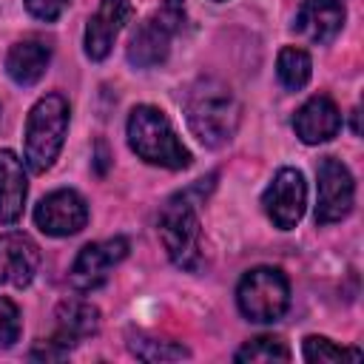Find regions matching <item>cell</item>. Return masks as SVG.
<instances>
[{"mask_svg":"<svg viewBox=\"0 0 364 364\" xmlns=\"http://www.w3.org/2000/svg\"><path fill=\"white\" fill-rule=\"evenodd\" d=\"M216 173H210L208 179L193 182L191 188L173 193L162 210H159V239L168 250V259L182 267V270H196L202 264V230H199V205L205 202V196L213 191Z\"/></svg>","mask_w":364,"mask_h":364,"instance_id":"cell-1","label":"cell"},{"mask_svg":"<svg viewBox=\"0 0 364 364\" xmlns=\"http://www.w3.org/2000/svg\"><path fill=\"white\" fill-rule=\"evenodd\" d=\"M185 119L193 136L208 145L219 148L233 139L239 119H242V105L236 94L216 77H202L185 91Z\"/></svg>","mask_w":364,"mask_h":364,"instance_id":"cell-2","label":"cell"},{"mask_svg":"<svg viewBox=\"0 0 364 364\" xmlns=\"http://www.w3.org/2000/svg\"><path fill=\"white\" fill-rule=\"evenodd\" d=\"M128 145L131 151L159 168L182 171L191 165V151L179 142L168 117L154 105H136L128 117Z\"/></svg>","mask_w":364,"mask_h":364,"instance_id":"cell-3","label":"cell"},{"mask_svg":"<svg viewBox=\"0 0 364 364\" xmlns=\"http://www.w3.org/2000/svg\"><path fill=\"white\" fill-rule=\"evenodd\" d=\"M68 131V102L60 94H46L34 102L26 119V165L43 173L54 165Z\"/></svg>","mask_w":364,"mask_h":364,"instance_id":"cell-4","label":"cell"},{"mask_svg":"<svg viewBox=\"0 0 364 364\" xmlns=\"http://www.w3.org/2000/svg\"><path fill=\"white\" fill-rule=\"evenodd\" d=\"M185 26V0H162L159 9L139 23L128 43V63L134 68H154L168 60L171 40Z\"/></svg>","mask_w":364,"mask_h":364,"instance_id":"cell-5","label":"cell"},{"mask_svg":"<svg viewBox=\"0 0 364 364\" xmlns=\"http://www.w3.org/2000/svg\"><path fill=\"white\" fill-rule=\"evenodd\" d=\"M236 304L247 321H279L290 304L287 276L276 267H253L236 287Z\"/></svg>","mask_w":364,"mask_h":364,"instance_id":"cell-6","label":"cell"},{"mask_svg":"<svg viewBox=\"0 0 364 364\" xmlns=\"http://www.w3.org/2000/svg\"><path fill=\"white\" fill-rule=\"evenodd\" d=\"M316 179H318V202H316V222L318 225H330V222H341L350 210H353V199H355V182L353 173L347 171V165L336 156H321L318 168H316Z\"/></svg>","mask_w":364,"mask_h":364,"instance_id":"cell-7","label":"cell"},{"mask_svg":"<svg viewBox=\"0 0 364 364\" xmlns=\"http://www.w3.org/2000/svg\"><path fill=\"white\" fill-rule=\"evenodd\" d=\"M262 205H264V213L270 216V222L279 230L296 228L299 219L304 216V205H307V185H304L301 171L282 168L273 176V182L264 188Z\"/></svg>","mask_w":364,"mask_h":364,"instance_id":"cell-8","label":"cell"},{"mask_svg":"<svg viewBox=\"0 0 364 364\" xmlns=\"http://www.w3.org/2000/svg\"><path fill=\"white\" fill-rule=\"evenodd\" d=\"M125 256H128V239H122V236L85 245L77 253L74 264H71V273H68L71 287L74 290H82V293L97 290L108 279L111 267H117Z\"/></svg>","mask_w":364,"mask_h":364,"instance_id":"cell-9","label":"cell"},{"mask_svg":"<svg viewBox=\"0 0 364 364\" xmlns=\"http://www.w3.org/2000/svg\"><path fill=\"white\" fill-rule=\"evenodd\" d=\"M34 222L48 236H74L88 222V205L77 191H54L34 208Z\"/></svg>","mask_w":364,"mask_h":364,"instance_id":"cell-10","label":"cell"},{"mask_svg":"<svg viewBox=\"0 0 364 364\" xmlns=\"http://www.w3.org/2000/svg\"><path fill=\"white\" fill-rule=\"evenodd\" d=\"M134 17L131 0H100V9L91 14L85 26V54L91 60H105L117 34Z\"/></svg>","mask_w":364,"mask_h":364,"instance_id":"cell-11","label":"cell"},{"mask_svg":"<svg viewBox=\"0 0 364 364\" xmlns=\"http://www.w3.org/2000/svg\"><path fill=\"white\" fill-rule=\"evenodd\" d=\"M40 267V247L26 233H0V284L26 287Z\"/></svg>","mask_w":364,"mask_h":364,"instance_id":"cell-12","label":"cell"},{"mask_svg":"<svg viewBox=\"0 0 364 364\" xmlns=\"http://www.w3.org/2000/svg\"><path fill=\"white\" fill-rule=\"evenodd\" d=\"M293 128H296V136L307 145H318V142H327L338 134L341 128V114L336 108V102L327 97V94H316L310 97L293 117Z\"/></svg>","mask_w":364,"mask_h":364,"instance_id":"cell-13","label":"cell"},{"mask_svg":"<svg viewBox=\"0 0 364 364\" xmlns=\"http://www.w3.org/2000/svg\"><path fill=\"white\" fill-rule=\"evenodd\" d=\"M344 26V3L341 0H304L296 11L293 28L310 43H330Z\"/></svg>","mask_w":364,"mask_h":364,"instance_id":"cell-14","label":"cell"},{"mask_svg":"<svg viewBox=\"0 0 364 364\" xmlns=\"http://www.w3.org/2000/svg\"><path fill=\"white\" fill-rule=\"evenodd\" d=\"M51 60V46L40 37H26L17 40L9 54H6V74L17 82V85H34Z\"/></svg>","mask_w":364,"mask_h":364,"instance_id":"cell-15","label":"cell"},{"mask_svg":"<svg viewBox=\"0 0 364 364\" xmlns=\"http://www.w3.org/2000/svg\"><path fill=\"white\" fill-rule=\"evenodd\" d=\"M26 196H28V185H26L23 162L11 151L0 148V222L3 225H14L23 216Z\"/></svg>","mask_w":364,"mask_h":364,"instance_id":"cell-16","label":"cell"},{"mask_svg":"<svg viewBox=\"0 0 364 364\" xmlns=\"http://www.w3.org/2000/svg\"><path fill=\"white\" fill-rule=\"evenodd\" d=\"M100 330V310L82 299H65L57 304V333L68 347Z\"/></svg>","mask_w":364,"mask_h":364,"instance_id":"cell-17","label":"cell"},{"mask_svg":"<svg viewBox=\"0 0 364 364\" xmlns=\"http://www.w3.org/2000/svg\"><path fill=\"white\" fill-rule=\"evenodd\" d=\"M276 74H279V82L287 88V91H299L307 85L310 74H313V63H310V54L304 48H296V46H287L279 51V60H276Z\"/></svg>","mask_w":364,"mask_h":364,"instance_id":"cell-18","label":"cell"},{"mask_svg":"<svg viewBox=\"0 0 364 364\" xmlns=\"http://www.w3.org/2000/svg\"><path fill=\"white\" fill-rule=\"evenodd\" d=\"M128 350L139 358V361H176V358H188V347L173 344V341H162L145 333H128Z\"/></svg>","mask_w":364,"mask_h":364,"instance_id":"cell-19","label":"cell"},{"mask_svg":"<svg viewBox=\"0 0 364 364\" xmlns=\"http://www.w3.org/2000/svg\"><path fill=\"white\" fill-rule=\"evenodd\" d=\"M233 358L236 361H290V350L276 336H259L247 341Z\"/></svg>","mask_w":364,"mask_h":364,"instance_id":"cell-20","label":"cell"},{"mask_svg":"<svg viewBox=\"0 0 364 364\" xmlns=\"http://www.w3.org/2000/svg\"><path fill=\"white\" fill-rule=\"evenodd\" d=\"M344 358L358 361V358H361V350L338 347V344H333V341L324 338V336H307V338H304V361H318V364H324V361H344Z\"/></svg>","mask_w":364,"mask_h":364,"instance_id":"cell-21","label":"cell"},{"mask_svg":"<svg viewBox=\"0 0 364 364\" xmlns=\"http://www.w3.org/2000/svg\"><path fill=\"white\" fill-rule=\"evenodd\" d=\"M20 330H23V321H20V310L11 299L0 296V347H11L17 338H20Z\"/></svg>","mask_w":364,"mask_h":364,"instance_id":"cell-22","label":"cell"},{"mask_svg":"<svg viewBox=\"0 0 364 364\" xmlns=\"http://www.w3.org/2000/svg\"><path fill=\"white\" fill-rule=\"evenodd\" d=\"M26 9H28L31 17L46 20V23H54L68 9V0H26Z\"/></svg>","mask_w":364,"mask_h":364,"instance_id":"cell-23","label":"cell"},{"mask_svg":"<svg viewBox=\"0 0 364 364\" xmlns=\"http://www.w3.org/2000/svg\"><path fill=\"white\" fill-rule=\"evenodd\" d=\"M108 168V151H105V142H97V173H105Z\"/></svg>","mask_w":364,"mask_h":364,"instance_id":"cell-24","label":"cell"},{"mask_svg":"<svg viewBox=\"0 0 364 364\" xmlns=\"http://www.w3.org/2000/svg\"><path fill=\"white\" fill-rule=\"evenodd\" d=\"M216 3H222V0H216Z\"/></svg>","mask_w":364,"mask_h":364,"instance_id":"cell-25","label":"cell"},{"mask_svg":"<svg viewBox=\"0 0 364 364\" xmlns=\"http://www.w3.org/2000/svg\"><path fill=\"white\" fill-rule=\"evenodd\" d=\"M0 117H3V114H0Z\"/></svg>","mask_w":364,"mask_h":364,"instance_id":"cell-26","label":"cell"}]
</instances>
